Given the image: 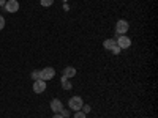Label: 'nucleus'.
<instances>
[{"label":"nucleus","mask_w":158,"mask_h":118,"mask_svg":"<svg viewBox=\"0 0 158 118\" xmlns=\"http://www.w3.org/2000/svg\"><path fill=\"white\" fill-rule=\"evenodd\" d=\"M59 113H60V115H62L63 118H68V116L71 115V112H70V109H62V110H60Z\"/></svg>","instance_id":"obj_14"},{"label":"nucleus","mask_w":158,"mask_h":118,"mask_svg":"<svg viewBox=\"0 0 158 118\" xmlns=\"http://www.w3.org/2000/svg\"><path fill=\"white\" fill-rule=\"evenodd\" d=\"M60 81H62V87H63V90H71L73 85H71V82H70V79H67L65 76H62Z\"/></svg>","instance_id":"obj_9"},{"label":"nucleus","mask_w":158,"mask_h":118,"mask_svg":"<svg viewBox=\"0 0 158 118\" xmlns=\"http://www.w3.org/2000/svg\"><path fill=\"white\" fill-rule=\"evenodd\" d=\"M40 3H41V6L48 8V6H51L52 3H54V0H40Z\"/></svg>","instance_id":"obj_13"},{"label":"nucleus","mask_w":158,"mask_h":118,"mask_svg":"<svg viewBox=\"0 0 158 118\" xmlns=\"http://www.w3.org/2000/svg\"><path fill=\"white\" fill-rule=\"evenodd\" d=\"M30 76H32L33 81H40V79H41V69H33Z\"/></svg>","instance_id":"obj_11"},{"label":"nucleus","mask_w":158,"mask_h":118,"mask_svg":"<svg viewBox=\"0 0 158 118\" xmlns=\"http://www.w3.org/2000/svg\"><path fill=\"white\" fill-rule=\"evenodd\" d=\"M73 118H87V115H85L82 110H77V112H74Z\"/></svg>","instance_id":"obj_15"},{"label":"nucleus","mask_w":158,"mask_h":118,"mask_svg":"<svg viewBox=\"0 0 158 118\" xmlns=\"http://www.w3.org/2000/svg\"><path fill=\"white\" fill-rule=\"evenodd\" d=\"M62 109H63V104H62L60 99H52L51 101V110L54 112V113H59Z\"/></svg>","instance_id":"obj_7"},{"label":"nucleus","mask_w":158,"mask_h":118,"mask_svg":"<svg viewBox=\"0 0 158 118\" xmlns=\"http://www.w3.org/2000/svg\"><path fill=\"white\" fill-rule=\"evenodd\" d=\"M5 10H6L8 13H16V11L19 10V2H18V0H6Z\"/></svg>","instance_id":"obj_5"},{"label":"nucleus","mask_w":158,"mask_h":118,"mask_svg":"<svg viewBox=\"0 0 158 118\" xmlns=\"http://www.w3.org/2000/svg\"><path fill=\"white\" fill-rule=\"evenodd\" d=\"M114 44H115V39H114V38H109V39H104V43H103V47L109 50V49H111V47H112Z\"/></svg>","instance_id":"obj_10"},{"label":"nucleus","mask_w":158,"mask_h":118,"mask_svg":"<svg viewBox=\"0 0 158 118\" xmlns=\"http://www.w3.org/2000/svg\"><path fill=\"white\" fill-rule=\"evenodd\" d=\"M109 50L112 52V54H114V55H118V54H120V50H122V49H120V47H118L117 44H114V46H112V47H111Z\"/></svg>","instance_id":"obj_12"},{"label":"nucleus","mask_w":158,"mask_h":118,"mask_svg":"<svg viewBox=\"0 0 158 118\" xmlns=\"http://www.w3.org/2000/svg\"><path fill=\"white\" fill-rule=\"evenodd\" d=\"M46 90V82L44 81H33V91L36 95H40V93H43V91Z\"/></svg>","instance_id":"obj_6"},{"label":"nucleus","mask_w":158,"mask_h":118,"mask_svg":"<svg viewBox=\"0 0 158 118\" xmlns=\"http://www.w3.org/2000/svg\"><path fill=\"white\" fill-rule=\"evenodd\" d=\"M82 104H84V101H82L81 96H73L68 101V107H70V110H76L77 112V110H81Z\"/></svg>","instance_id":"obj_1"},{"label":"nucleus","mask_w":158,"mask_h":118,"mask_svg":"<svg viewBox=\"0 0 158 118\" xmlns=\"http://www.w3.org/2000/svg\"><path fill=\"white\" fill-rule=\"evenodd\" d=\"M81 110H82V112H84V113L87 115V113H89V112L92 110V107L89 106V104H82V107H81Z\"/></svg>","instance_id":"obj_16"},{"label":"nucleus","mask_w":158,"mask_h":118,"mask_svg":"<svg viewBox=\"0 0 158 118\" xmlns=\"http://www.w3.org/2000/svg\"><path fill=\"white\" fill-rule=\"evenodd\" d=\"M115 44L120 47V49H128V47L131 46V39H130L128 36H125V35H120V36H117Z\"/></svg>","instance_id":"obj_3"},{"label":"nucleus","mask_w":158,"mask_h":118,"mask_svg":"<svg viewBox=\"0 0 158 118\" xmlns=\"http://www.w3.org/2000/svg\"><path fill=\"white\" fill-rule=\"evenodd\" d=\"M54 76H56V69L52 66H46L44 69H41V81H44V82L51 81Z\"/></svg>","instance_id":"obj_4"},{"label":"nucleus","mask_w":158,"mask_h":118,"mask_svg":"<svg viewBox=\"0 0 158 118\" xmlns=\"http://www.w3.org/2000/svg\"><path fill=\"white\" fill-rule=\"evenodd\" d=\"M52 118H63L60 113H54V116H52Z\"/></svg>","instance_id":"obj_18"},{"label":"nucleus","mask_w":158,"mask_h":118,"mask_svg":"<svg viewBox=\"0 0 158 118\" xmlns=\"http://www.w3.org/2000/svg\"><path fill=\"white\" fill-rule=\"evenodd\" d=\"M5 27V18L3 16H0V30H2Z\"/></svg>","instance_id":"obj_17"},{"label":"nucleus","mask_w":158,"mask_h":118,"mask_svg":"<svg viewBox=\"0 0 158 118\" xmlns=\"http://www.w3.org/2000/svg\"><path fill=\"white\" fill-rule=\"evenodd\" d=\"M63 76L67 77V79H73L74 76H76V68H73V66H67L63 69Z\"/></svg>","instance_id":"obj_8"},{"label":"nucleus","mask_w":158,"mask_h":118,"mask_svg":"<svg viewBox=\"0 0 158 118\" xmlns=\"http://www.w3.org/2000/svg\"><path fill=\"white\" fill-rule=\"evenodd\" d=\"M128 29H130L128 21H125V19L117 21V24H115V33H117V35H125V33L128 32Z\"/></svg>","instance_id":"obj_2"},{"label":"nucleus","mask_w":158,"mask_h":118,"mask_svg":"<svg viewBox=\"0 0 158 118\" xmlns=\"http://www.w3.org/2000/svg\"><path fill=\"white\" fill-rule=\"evenodd\" d=\"M5 3H6V0H0V6H5Z\"/></svg>","instance_id":"obj_19"}]
</instances>
